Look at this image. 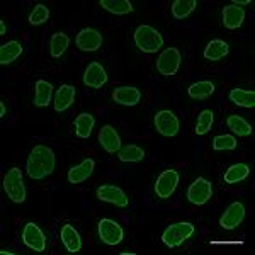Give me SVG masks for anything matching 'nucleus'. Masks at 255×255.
Wrapping results in <instances>:
<instances>
[{
	"instance_id": "nucleus-33",
	"label": "nucleus",
	"mask_w": 255,
	"mask_h": 255,
	"mask_svg": "<svg viewBox=\"0 0 255 255\" xmlns=\"http://www.w3.org/2000/svg\"><path fill=\"white\" fill-rule=\"evenodd\" d=\"M213 123H215V113L211 109H204L199 113L197 116V123H196V134L203 136V134L209 133V129L213 128Z\"/></svg>"
},
{
	"instance_id": "nucleus-10",
	"label": "nucleus",
	"mask_w": 255,
	"mask_h": 255,
	"mask_svg": "<svg viewBox=\"0 0 255 255\" xmlns=\"http://www.w3.org/2000/svg\"><path fill=\"white\" fill-rule=\"evenodd\" d=\"M96 196L99 201H104V203L114 204L118 208H128L129 206V199H128L126 192L121 187L113 186V184H102L97 187Z\"/></svg>"
},
{
	"instance_id": "nucleus-9",
	"label": "nucleus",
	"mask_w": 255,
	"mask_h": 255,
	"mask_svg": "<svg viewBox=\"0 0 255 255\" xmlns=\"http://www.w3.org/2000/svg\"><path fill=\"white\" fill-rule=\"evenodd\" d=\"M179 186V172L175 168H167L155 180V194L160 199H168Z\"/></svg>"
},
{
	"instance_id": "nucleus-36",
	"label": "nucleus",
	"mask_w": 255,
	"mask_h": 255,
	"mask_svg": "<svg viewBox=\"0 0 255 255\" xmlns=\"http://www.w3.org/2000/svg\"><path fill=\"white\" fill-rule=\"evenodd\" d=\"M0 34L5 36L7 34V26H5V20H0Z\"/></svg>"
},
{
	"instance_id": "nucleus-30",
	"label": "nucleus",
	"mask_w": 255,
	"mask_h": 255,
	"mask_svg": "<svg viewBox=\"0 0 255 255\" xmlns=\"http://www.w3.org/2000/svg\"><path fill=\"white\" fill-rule=\"evenodd\" d=\"M145 150L138 145H125L121 146V150L118 151V157L121 162H126V163H136V162H141L145 158Z\"/></svg>"
},
{
	"instance_id": "nucleus-25",
	"label": "nucleus",
	"mask_w": 255,
	"mask_h": 255,
	"mask_svg": "<svg viewBox=\"0 0 255 255\" xmlns=\"http://www.w3.org/2000/svg\"><path fill=\"white\" fill-rule=\"evenodd\" d=\"M228 99L235 106H240V108H249V109L255 108V92L254 90H245V89L235 87V89L230 90Z\"/></svg>"
},
{
	"instance_id": "nucleus-24",
	"label": "nucleus",
	"mask_w": 255,
	"mask_h": 255,
	"mask_svg": "<svg viewBox=\"0 0 255 255\" xmlns=\"http://www.w3.org/2000/svg\"><path fill=\"white\" fill-rule=\"evenodd\" d=\"M228 53H230V46L226 41L213 39V41H209L206 49H204V58L209 61H220V60H223Z\"/></svg>"
},
{
	"instance_id": "nucleus-27",
	"label": "nucleus",
	"mask_w": 255,
	"mask_h": 255,
	"mask_svg": "<svg viewBox=\"0 0 255 255\" xmlns=\"http://www.w3.org/2000/svg\"><path fill=\"white\" fill-rule=\"evenodd\" d=\"M226 126L232 129V133H235L237 136H240V138H245L252 134V126H250V123L242 116H238V114H230V116L226 118Z\"/></svg>"
},
{
	"instance_id": "nucleus-3",
	"label": "nucleus",
	"mask_w": 255,
	"mask_h": 255,
	"mask_svg": "<svg viewBox=\"0 0 255 255\" xmlns=\"http://www.w3.org/2000/svg\"><path fill=\"white\" fill-rule=\"evenodd\" d=\"M194 233H196L194 225L187 223V221H179V223H172L167 226L165 232L162 233V242L168 249H177L184 242H187Z\"/></svg>"
},
{
	"instance_id": "nucleus-17",
	"label": "nucleus",
	"mask_w": 255,
	"mask_h": 255,
	"mask_svg": "<svg viewBox=\"0 0 255 255\" xmlns=\"http://www.w3.org/2000/svg\"><path fill=\"white\" fill-rule=\"evenodd\" d=\"M75 94H77V90L73 85H70V84L61 85L55 92V97H53V104H55L56 113H65V111L73 104V101H75Z\"/></svg>"
},
{
	"instance_id": "nucleus-14",
	"label": "nucleus",
	"mask_w": 255,
	"mask_h": 255,
	"mask_svg": "<svg viewBox=\"0 0 255 255\" xmlns=\"http://www.w3.org/2000/svg\"><path fill=\"white\" fill-rule=\"evenodd\" d=\"M245 220V206L242 203H233L225 209L220 218V226L225 230H235Z\"/></svg>"
},
{
	"instance_id": "nucleus-35",
	"label": "nucleus",
	"mask_w": 255,
	"mask_h": 255,
	"mask_svg": "<svg viewBox=\"0 0 255 255\" xmlns=\"http://www.w3.org/2000/svg\"><path fill=\"white\" fill-rule=\"evenodd\" d=\"M48 19H49V9L44 5V3H38L29 14L31 26H41V24H44Z\"/></svg>"
},
{
	"instance_id": "nucleus-26",
	"label": "nucleus",
	"mask_w": 255,
	"mask_h": 255,
	"mask_svg": "<svg viewBox=\"0 0 255 255\" xmlns=\"http://www.w3.org/2000/svg\"><path fill=\"white\" fill-rule=\"evenodd\" d=\"M24 48L19 41H9L0 46V65H10L22 55Z\"/></svg>"
},
{
	"instance_id": "nucleus-4",
	"label": "nucleus",
	"mask_w": 255,
	"mask_h": 255,
	"mask_svg": "<svg viewBox=\"0 0 255 255\" xmlns=\"http://www.w3.org/2000/svg\"><path fill=\"white\" fill-rule=\"evenodd\" d=\"M3 191L14 203L22 204L26 201V184H24L22 170L19 167L9 168V172L3 177Z\"/></svg>"
},
{
	"instance_id": "nucleus-19",
	"label": "nucleus",
	"mask_w": 255,
	"mask_h": 255,
	"mask_svg": "<svg viewBox=\"0 0 255 255\" xmlns=\"http://www.w3.org/2000/svg\"><path fill=\"white\" fill-rule=\"evenodd\" d=\"M94 168H96V162L92 158H85L84 162L79 165L72 167L68 170V182L70 184H80L84 180H87L90 175L94 174Z\"/></svg>"
},
{
	"instance_id": "nucleus-6",
	"label": "nucleus",
	"mask_w": 255,
	"mask_h": 255,
	"mask_svg": "<svg viewBox=\"0 0 255 255\" xmlns=\"http://www.w3.org/2000/svg\"><path fill=\"white\" fill-rule=\"evenodd\" d=\"M180 61H182V55H180V51L175 46L163 49L157 60L158 73H162V75H165V77L175 75L180 68Z\"/></svg>"
},
{
	"instance_id": "nucleus-28",
	"label": "nucleus",
	"mask_w": 255,
	"mask_h": 255,
	"mask_svg": "<svg viewBox=\"0 0 255 255\" xmlns=\"http://www.w3.org/2000/svg\"><path fill=\"white\" fill-rule=\"evenodd\" d=\"M215 84L209 80H201V82H196V84H192L191 87L187 89V94L191 99H194V101H204V99H208L209 96H213L215 94Z\"/></svg>"
},
{
	"instance_id": "nucleus-13",
	"label": "nucleus",
	"mask_w": 255,
	"mask_h": 255,
	"mask_svg": "<svg viewBox=\"0 0 255 255\" xmlns=\"http://www.w3.org/2000/svg\"><path fill=\"white\" fill-rule=\"evenodd\" d=\"M84 84L90 89H101L108 84V72L99 61H92L87 65L84 72Z\"/></svg>"
},
{
	"instance_id": "nucleus-39",
	"label": "nucleus",
	"mask_w": 255,
	"mask_h": 255,
	"mask_svg": "<svg viewBox=\"0 0 255 255\" xmlns=\"http://www.w3.org/2000/svg\"><path fill=\"white\" fill-rule=\"evenodd\" d=\"M0 254H2V255H14L15 252H12V250H5V249H2V250H0Z\"/></svg>"
},
{
	"instance_id": "nucleus-22",
	"label": "nucleus",
	"mask_w": 255,
	"mask_h": 255,
	"mask_svg": "<svg viewBox=\"0 0 255 255\" xmlns=\"http://www.w3.org/2000/svg\"><path fill=\"white\" fill-rule=\"evenodd\" d=\"M70 46V36L67 32H55L49 39V55L51 58L58 60L67 53V49Z\"/></svg>"
},
{
	"instance_id": "nucleus-11",
	"label": "nucleus",
	"mask_w": 255,
	"mask_h": 255,
	"mask_svg": "<svg viewBox=\"0 0 255 255\" xmlns=\"http://www.w3.org/2000/svg\"><path fill=\"white\" fill-rule=\"evenodd\" d=\"M22 242L27 249L34 250V252H46V237H44L43 230L36 223H26L22 230Z\"/></svg>"
},
{
	"instance_id": "nucleus-2",
	"label": "nucleus",
	"mask_w": 255,
	"mask_h": 255,
	"mask_svg": "<svg viewBox=\"0 0 255 255\" xmlns=\"http://www.w3.org/2000/svg\"><path fill=\"white\" fill-rule=\"evenodd\" d=\"M133 39L139 51L148 53V55H150V53H157L158 49L163 46L162 32L157 31L155 27L148 26V24H143V26L136 27Z\"/></svg>"
},
{
	"instance_id": "nucleus-5",
	"label": "nucleus",
	"mask_w": 255,
	"mask_h": 255,
	"mask_svg": "<svg viewBox=\"0 0 255 255\" xmlns=\"http://www.w3.org/2000/svg\"><path fill=\"white\" fill-rule=\"evenodd\" d=\"M97 232H99L101 240L109 247L119 245L123 242V238H125V230H123V226L116 223L114 220H111V218H102V220L99 221Z\"/></svg>"
},
{
	"instance_id": "nucleus-1",
	"label": "nucleus",
	"mask_w": 255,
	"mask_h": 255,
	"mask_svg": "<svg viewBox=\"0 0 255 255\" xmlns=\"http://www.w3.org/2000/svg\"><path fill=\"white\" fill-rule=\"evenodd\" d=\"M56 168V155L46 145H36L26 162V172L32 180H43Z\"/></svg>"
},
{
	"instance_id": "nucleus-31",
	"label": "nucleus",
	"mask_w": 255,
	"mask_h": 255,
	"mask_svg": "<svg viewBox=\"0 0 255 255\" xmlns=\"http://www.w3.org/2000/svg\"><path fill=\"white\" fill-rule=\"evenodd\" d=\"M250 175V167L247 163H235L225 172L223 179L226 184H238Z\"/></svg>"
},
{
	"instance_id": "nucleus-15",
	"label": "nucleus",
	"mask_w": 255,
	"mask_h": 255,
	"mask_svg": "<svg viewBox=\"0 0 255 255\" xmlns=\"http://www.w3.org/2000/svg\"><path fill=\"white\" fill-rule=\"evenodd\" d=\"M99 143H101V146L111 155L118 153L123 146L121 145V136H119V133L111 125H106V126L101 128V133H99Z\"/></svg>"
},
{
	"instance_id": "nucleus-8",
	"label": "nucleus",
	"mask_w": 255,
	"mask_h": 255,
	"mask_svg": "<svg viewBox=\"0 0 255 255\" xmlns=\"http://www.w3.org/2000/svg\"><path fill=\"white\" fill-rule=\"evenodd\" d=\"M213 196V186L208 179L197 177L187 189V199L194 206H204Z\"/></svg>"
},
{
	"instance_id": "nucleus-37",
	"label": "nucleus",
	"mask_w": 255,
	"mask_h": 255,
	"mask_svg": "<svg viewBox=\"0 0 255 255\" xmlns=\"http://www.w3.org/2000/svg\"><path fill=\"white\" fill-rule=\"evenodd\" d=\"M233 5L240 7V5H250V0H244V2H238V0H235V2H232Z\"/></svg>"
},
{
	"instance_id": "nucleus-38",
	"label": "nucleus",
	"mask_w": 255,
	"mask_h": 255,
	"mask_svg": "<svg viewBox=\"0 0 255 255\" xmlns=\"http://www.w3.org/2000/svg\"><path fill=\"white\" fill-rule=\"evenodd\" d=\"M5 116V104L3 102H0V118Z\"/></svg>"
},
{
	"instance_id": "nucleus-16",
	"label": "nucleus",
	"mask_w": 255,
	"mask_h": 255,
	"mask_svg": "<svg viewBox=\"0 0 255 255\" xmlns=\"http://www.w3.org/2000/svg\"><path fill=\"white\" fill-rule=\"evenodd\" d=\"M113 101L119 106H136L141 101V90L138 87L121 85L113 90Z\"/></svg>"
},
{
	"instance_id": "nucleus-21",
	"label": "nucleus",
	"mask_w": 255,
	"mask_h": 255,
	"mask_svg": "<svg viewBox=\"0 0 255 255\" xmlns=\"http://www.w3.org/2000/svg\"><path fill=\"white\" fill-rule=\"evenodd\" d=\"M73 126H75L77 138L87 139V138H90L94 126H96V118H94L92 114H89V113H82V114H79V116L75 118Z\"/></svg>"
},
{
	"instance_id": "nucleus-12",
	"label": "nucleus",
	"mask_w": 255,
	"mask_h": 255,
	"mask_svg": "<svg viewBox=\"0 0 255 255\" xmlns=\"http://www.w3.org/2000/svg\"><path fill=\"white\" fill-rule=\"evenodd\" d=\"M102 43H104V38L94 27H85L75 38V44L80 51H97L102 46Z\"/></svg>"
},
{
	"instance_id": "nucleus-18",
	"label": "nucleus",
	"mask_w": 255,
	"mask_h": 255,
	"mask_svg": "<svg viewBox=\"0 0 255 255\" xmlns=\"http://www.w3.org/2000/svg\"><path fill=\"white\" fill-rule=\"evenodd\" d=\"M60 238L63 242L65 249L67 252L70 254H77L82 250V238H80V233L77 232V228H73L72 225L67 223L61 226V232H60Z\"/></svg>"
},
{
	"instance_id": "nucleus-34",
	"label": "nucleus",
	"mask_w": 255,
	"mask_h": 255,
	"mask_svg": "<svg viewBox=\"0 0 255 255\" xmlns=\"http://www.w3.org/2000/svg\"><path fill=\"white\" fill-rule=\"evenodd\" d=\"M237 148V138L233 134H218L213 138V150L215 151H232Z\"/></svg>"
},
{
	"instance_id": "nucleus-20",
	"label": "nucleus",
	"mask_w": 255,
	"mask_h": 255,
	"mask_svg": "<svg viewBox=\"0 0 255 255\" xmlns=\"http://www.w3.org/2000/svg\"><path fill=\"white\" fill-rule=\"evenodd\" d=\"M245 20V10L233 3L223 7V26L226 29H238Z\"/></svg>"
},
{
	"instance_id": "nucleus-7",
	"label": "nucleus",
	"mask_w": 255,
	"mask_h": 255,
	"mask_svg": "<svg viewBox=\"0 0 255 255\" xmlns=\"http://www.w3.org/2000/svg\"><path fill=\"white\" fill-rule=\"evenodd\" d=\"M153 125H155V128H157L158 133L165 138L175 136L180 129L179 118L175 116V113H172V111H168V109H162L155 114Z\"/></svg>"
},
{
	"instance_id": "nucleus-23",
	"label": "nucleus",
	"mask_w": 255,
	"mask_h": 255,
	"mask_svg": "<svg viewBox=\"0 0 255 255\" xmlns=\"http://www.w3.org/2000/svg\"><path fill=\"white\" fill-rule=\"evenodd\" d=\"M34 106L36 108H48L53 97V85L49 82L39 79L34 87Z\"/></svg>"
},
{
	"instance_id": "nucleus-32",
	"label": "nucleus",
	"mask_w": 255,
	"mask_h": 255,
	"mask_svg": "<svg viewBox=\"0 0 255 255\" xmlns=\"http://www.w3.org/2000/svg\"><path fill=\"white\" fill-rule=\"evenodd\" d=\"M196 7H197L196 0H175V2H172V15L177 20L187 19L196 10Z\"/></svg>"
},
{
	"instance_id": "nucleus-29",
	"label": "nucleus",
	"mask_w": 255,
	"mask_h": 255,
	"mask_svg": "<svg viewBox=\"0 0 255 255\" xmlns=\"http://www.w3.org/2000/svg\"><path fill=\"white\" fill-rule=\"evenodd\" d=\"M99 5L114 15H126L133 12V3L129 0H101Z\"/></svg>"
}]
</instances>
